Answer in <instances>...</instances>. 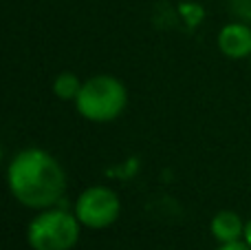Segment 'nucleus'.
<instances>
[{"instance_id": "6", "label": "nucleus", "mask_w": 251, "mask_h": 250, "mask_svg": "<svg viewBox=\"0 0 251 250\" xmlns=\"http://www.w3.org/2000/svg\"><path fill=\"white\" fill-rule=\"evenodd\" d=\"M245 226L243 217L234 211H218L209 221V233L218 244H231L245 239Z\"/></svg>"}, {"instance_id": "2", "label": "nucleus", "mask_w": 251, "mask_h": 250, "mask_svg": "<svg viewBox=\"0 0 251 250\" xmlns=\"http://www.w3.org/2000/svg\"><path fill=\"white\" fill-rule=\"evenodd\" d=\"M128 106V89L119 78L97 73L84 80L82 91L75 100V109L88 122H113Z\"/></svg>"}, {"instance_id": "10", "label": "nucleus", "mask_w": 251, "mask_h": 250, "mask_svg": "<svg viewBox=\"0 0 251 250\" xmlns=\"http://www.w3.org/2000/svg\"><path fill=\"white\" fill-rule=\"evenodd\" d=\"M249 60H251V58H249Z\"/></svg>"}, {"instance_id": "7", "label": "nucleus", "mask_w": 251, "mask_h": 250, "mask_svg": "<svg viewBox=\"0 0 251 250\" xmlns=\"http://www.w3.org/2000/svg\"><path fill=\"white\" fill-rule=\"evenodd\" d=\"M82 84H84V80H79L73 71H62L53 80V93L64 102H71V100L75 102L79 91H82Z\"/></svg>"}, {"instance_id": "9", "label": "nucleus", "mask_w": 251, "mask_h": 250, "mask_svg": "<svg viewBox=\"0 0 251 250\" xmlns=\"http://www.w3.org/2000/svg\"><path fill=\"white\" fill-rule=\"evenodd\" d=\"M245 242L251 246V219L247 221V226H245Z\"/></svg>"}, {"instance_id": "1", "label": "nucleus", "mask_w": 251, "mask_h": 250, "mask_svg": "<svg viewBox=\"0 0 251 250\" xmlns=\"http://www.w3.org/2000/svg\"><path fill=\"white\" fill-rule=\"evenodd\" d=\"M7 184L18 204L31 211H44L62 202L66 193V173L49 151L29 146L11 157Z\"/></svg>"}, {"instance_id": "3", "label": "nucleus", "mask_w": 251, "mask_h": 250, "mask_svg": "<svg viewBox=\"0 0 251 250\" xmlns=\"http://www.w3.org/2000/svg\"><path fill=\"white\" fill-rule=\"evenodd\" d=\"M82 224L75 213L53 206L38 211L29 221L26 242L33 250H73L79 242Z\"/></svg>"}, {"instance_id": "4", "label": "nucleus", "mask_w": 251, "mask_h": 250, "mask_svg": "<svg viewBox=\"0 0 251 250\" xmlns=\"http://www.w3.org/2000/svg\"><path fill=\"white\" fill-rule=\"evenodd\" d=\"M73 213L84 228L104 230L119 219L122 199L108 186H91L77 195Z\"/></svg>"}, {"instance_id": "8", "label": "nucleus", "mask_w": 251, "mask_h": 250, "mask_svg": "<svg viewBox=\"0 0 251 250\" xmlns=\"http://www.w3.org/2000/svg\"><path fill=\"white\" fill-rule=\"evenodd\" d=\"M216 250H251V246L245 239H240V242H231V244H221Z\"/></svg>"}, {"instance_id": "5", "label": "nucleus", "mask_w": 251, "mask_h": 250, "mask_svg": "<svg viewBox=\"0 0 251 250\" xmlns=\"http://www.w3.org/2000/svg\"><path fill=\"white\" fill-rule=\"evenodd\" d=\"M218 51L229 60L251 58V27L247 22H227L218 31Z\"/></svg>"}]
</instances>
